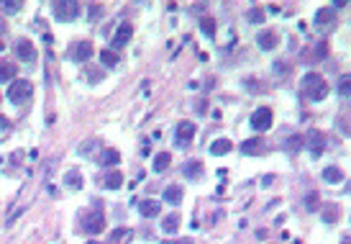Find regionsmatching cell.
<instances>
[{
    "mask_svg": "<svg viewBox=\"0 0 351 244\" xmlns=\"http://www.w3.org/2000/svg\"><path fill=\"white\" fill-rule=\"evenodd\" d=\"M302 93H305L308 101H323V98L328 95V82L318 72H308L302 77Z\"/></svg>",
    "mask_w": 351,
    "mask_h": 244,
    "instance_id": "6da1fadb",
    "label": "cell"
},
{
    "mask_svg": "<svg viewBox=\"0 0 351 244\" xmlns=\"http://www.w3.org/2000/svg\"><path fill=\"white\" fill-rule=\"evenodd\" d=\"M51 10H54V18L59 24H70V21L80 18V10L82 5L77 0H59V3H51Z\"/></svg>",
    "mask_w": 351,
    "mask_h": 244,
    "instance_id": "7a4b0ae2",
    "label": "cell"
},
{
    "mask_svg": "<svg viewBox=\"0 0 351 244\" xmlns=\"http://www.w3.org/2000/svg\"><path fill=\"white\" fill-rule=\"evenodd\" d=\"M31 95H33V85H31V80H13V82L8 85V90H5V98H8L10 103H16V106L26 103Z\"/></svg>",
    "mask_w": 351,
    "mask_h": 244,
    "instance_id": "3957f363",
    "label": "cell"
},
{
    "mask_svg": "<svg viewBox=\"0 0 351 244\" xmlns=\"http://www.w3.org/2000/svg\"><path fill=\"white\" fill-rule=\"evenodd\" d=\"M82 229H85V234H100V231H105V214H103V208H93V211H87L85 218H82Z\"/></svg>",
    "mask_w": 351,
    "mask_h": 244,
    "instance_id": "277c9868",
    "label": "cell"
},
{
    "mask_svg": "<svg viewBox=\"0 0 351 244\" xmlns=\"http://www.w3.org/2000/svg\"><path fill=\"white\" fill-rule=\"evenodd\" d=\"M305 147H308V152L313 154V157H321V154L326 152V134L321 129H310L308 136H305Z\"/></svg>",
    "mask_w": 351,
    "mask_h": 244,
    "instance_id": "5b68a950",
    "label": "cell"
},
{
    "mask_svg": "<svg viewBox=\"0 0 351 244\" xmlns=\"http://www.w3.org/2000/svg\"><path fill=\"white\" fill-rule=\"evenodd\" d=\"M272 121H275L272 108L262 106V108H256L254 116H251V129H254V131H269V129H272Z\"/></svg>",
    "mask_w": 351,
    "mask_h": 244,
    "instance_id": "8992f818",
    "label": "cell"
},
{
    "mask_svg": "<svg viewBox=\"0 0 351 244\" xmlns=\"http://www.w3.org/2000/svg\"><path fill=\"white\" fill-rule=\"evenodd\" d=\"M131 36H133V26H131V24H121L118 31H116V34H113V39H110V52L123 49V47L131 41Z\"/></svg>",
    "mask_w": 351,
    "mask_h": 244,
    "instance_id": "52a82bcc",
    "label": "cell"
},
{
    "mask_svg": "<svg viewBox=\"0 0 351 244\" xmlns=\"http://www.w3.org/2000/svg\"><path fill=\"white\" fill-rule=\"evenodd\" d=\"M195 124L192 121H182V124L177 126V134H175V141H177V147H187V144L195 139Z\"/></svg>",
    "mask_w": 351,
    "mask_h": 244,
    "instance_id": "ba28073f",
    "label": "cell"
},
{
    "mask_svg": "<svg viewBox=\"0 0 351 244\" xmlns=\"http://www.w3.org/2000/svg\"><path fill=\"white\" fill-rule=\"evenodd\" d=\"M16 52H18V59H24V62H33V59H36V47H33L31 39H21L16 44Z\"/></svg>",
    "mask_w": 351,
    "mask_h": 244,
    "instance_id": "9c48e42d",
    "label": "cell"
},
{
    "mask_svg": "<svg viewBox=\"0 0 351 244\" xmlns=\"http://www.w3.org/2000/svg\"><path fill=\"white\" fill-rule=\"evenodd\" d=\"M241 154H246V157H259V154H264V141L256 139V136L241 141Z\"/></svg>",
    "mask_w": 351,
    "mask_h": 244,
    "instance_id": "30bf717a",
    "label": "cell"
},
{
    "mask_svg": "<svg viewBox=\"0 0 351 244\" xmlns=\"http://www.w3.org/2000/svg\"><path fill=\"white\" fill-rule=\"evenodd\" d=\"M93 57V44L90 41H77L72 47V62H87Z\"/></svg>",
    "mask_w": 351,
    "mask_h": 244,
    "instance_id": "8fae6325",
    "label": "cell"
},
{
    "mask_svg": "<svg viewBox=\"0 0 351 244\" xmlns=\"http://www.w3.org/2000/svg\"><path fill=\"white\" fill-rule=\"evenodd\" d=\"M338 218H341V206L333 203V201H328L323 206V224L333 226V224H338Z\"/></svg>",
    "mask_w": 351,
    "mask_h": 244,
    "instance_id": "7c38bea8",
    "label": "cell"
},
{
    "mask_svg": "<svg viewBox=\"0 0 351 244\" xmlns=\"http://www.w3.org/2000/svg\"><path fill=\"white\" fill-rule=\"evenodd\" d=\"M256 44H259V49L272 52V49H277V47H279V39H277L275 31H262V34L256 36Z\"/></svg>",
    "mask_w": 351,
    "mask_h": 244,
    "instance_id": "4fadbf2b",
    "label": "cell"
},
{
    "mask_svg": "<svg viewBox=\"0 0 351 244\" xmlns=\"http://www.w3.org/2000/svg\"><path fill=\"white\" fill-rule=\"evenodd\" d=\"M159 211H162V203L159 201H154V198H146V201L139 203V214L144 218H154V216H159Z\"/></svg>",
    "mask_w": 351,
    "mask_h": 244,
    "instance_id": "5bb4252c",
    "label": "cell"
},
{
    "mask_svg": "<svg viewBox=\"0 0 351 244\" xmlns=\"http://www.w3.org/2000/svg\"><path fill=\"white\" fill-rule=\"evenodd\" d=\"M16 75H18V64L16 62L0 59V82H13Z\"/></svg>",
    "mask_w": 351,
    "mask_h": 244,
    "instance_id": "9a60e30c",
    "label": "cell"
},
{
    "mask_svg": "<svg viewBox=\"0 0 351 244\" xmlns=\"http://www.w3.org/2000/svg\"><path fill=\"white\" fill-rule=\"evenodd\" d=\"M182 195H185V190H182V185H167V188H164V193H162V198H164V203H172V206H177V203H182Z\"/></svg>",
    "mask_w": 351,
    "mask_h": 244,
    "instance_id": "2e32d148",
    "label": "cell"
},
{
    "mask_svg": "<svg viewBox=\"0 0 351 244\" xmlns=\"http://www.w3.org/2000/svg\"><path fill=\"white\" fill-rule=\"evenodd\" d=\"M118 162H121V152L118 149H103V154L98 157L100 167H116Z\"/></svg>",
    "mask_w": 351,
    "mask_h": 244,
    "instance_id": "e0dca14e",
    "label": "cell"
},
{
    "mask_svg": "<svg viewBox=\"0 0 351 244\" xmlns=\"http://www.w3.org/2000/svg\"><path fill=\"white\" fill-rule=\"evenodd\" d=\"M182 175L187 177V180H198V177L202 175V162L200 160H187L185 167H182Z\"/></svg>",
    "mask_w": 351,
    "mask_h": 244,
    "instance_id": "ac0fdd59",
    "label": "cell"
},
{
    "mask_svg": "<svg viewBox=\"0 0 351 244\" xmlns=\"http://www.w3.org/2000/svg\"><path fill=\"white\" fill-rule=\"evenodd\" d=\"M133 239V231L131 229H126V226H121V229H116L110 234V239H108V244H128Z\"/></svg>",
    "mask_w": 351,
    "mask_h": 244,
    "instance_id": "d6986e66",
    "label": "cell"
},
{
    "mask_svg": "<svg viewBox=\"0 0 351 244\" xmlns=\"http://www.w3.org/2000/svg\"><path fill=\"white\" fill-rule=\"evenodd\" d=\"M323 180L331 183V185L344 183V172H341V167H336V164H328V167L323 170Z\"/></svg>",
    "mask_w": 351,
    "mask_h": 244,
    "instance_id": "ffe728a7",
    "label": "cell"
},
{
    "mask_svg": "<svg viewBox=\"0 0 351 244\" xmlns=\"http://www.w3.org/2000/svg\"><path fill=\"white\" fill-rule=\"evenodd\" d=\"M82 183H85V180H82V172L77 170V167L70 170V172H64V185H67V188H72V190H80Z\"/></svg>",
    "mask_w": 351,
    "mask_h": 244,
    "instance_id": "44dd1931",
    "label": "cell"
},
{
    "mask_svg": "<svg viewBox=\"0 0 351 244\" xmlns=\"http://www.w3.org/2000/svg\"><path fill=\"white\" fill-rule=\"evenodd\" d=\"M233 149V141L231 139H216V141H213L210 144V154H216V157H221V154H228Z\"/></svg>",
    "mask_w": 351,
    "mask_h": 244,
    "instance_id": "7402d4cb",
    "label": "cell"
},
{
    "mask_svg": "<svg viewBox=\"0 0 351 244\" xmlns=\"http://www.w3.org/2000/svg\"><path fill=\"white\" fill-rule=\"evenodd\" d=\"M121 185H123V175H121L118 170L103 175V188H108V190H118Z\"/></svg>",
    "mask_w": 351,
    "mask_h": 244,
    "instance_id": "603a6c76",
    "label": "cell"
},
{
    "mask_svg": "<svg viewBox=\"0 0 351 244\" xmlns=\"http://www.w3.org/2000/svg\"><path fill=\"white\" fill-rule=\"evenodd\" d=\"M200 31H202L208 39H216V31H218L216 18H213V16H202V18H200Z\"/></svg>",
    "mask_w": 351,
    "mask_h": 244,
    "instance_id": "cb8c5ba5",
    "label": "cell"
},
{
    "mask_svg": "<svg viewBox=\"0 0 351 244\" xmlns=\"http://www.w3.org/2000/svg\"><path fill=\"white\" fill-rule=\"evenodd\" d=\"M169 162H172V154H169V152H159L154 157V172H164L169 167Z\"/></svg>",
    "mask_w": 351,
    "mask_h": 244,
    "instance_id": "d4e9b609",
    "label": "cell"
},
{
    "mask_svg": "<svg viewBox=\"0 0 351 244\" xmlns=\"http://www.w3.org/2000/svg\"><path fill=\"white\" fill-rule=\"evenodd\" d=\"M162 229L167 231V234H175V231L179 229V216H177V214H169V216L162 221Z\"/></svg>",
    "mask_w": 351,
    "mask_h": 244,
    "instance_id": "484cf974",
    "label": "cell"
},
{
    "mask_svg": "<svg viewBox=\"0 0 351 244\" xmlns=\"http://www.w3.org/2000/svg\"><path fill=\"white\" fill-rule=\"evenodd\" d=\"M118 54L116 52H110V49H103V52H100V62H103V67H116V64H118Z\"/></svg>",
    "mask_w": 351,
    "mask_h": 244,
    "instance_id": "4316f807",
    "label": "cell"
},
{
    "mask_svg": "<svg viewBox=\"0 0 351 244\" xmlns=\"http://www.w3.org/2000/svg\"><path fill=\"white\" fill-rule=\"evenodd\" d=\"M315 24L323 26V24H333V8H323L318 10V16H315Z\"/></svg>",
    "mask_w": 351,
    "mask_h": 244,
    "instance_id": "83f0119b",
    "label": "cell"
},
{
    "mask_svg": "<svg viewBox=\"0 0 351 244\" xmlns=\"http://www.w3.org/2000/svg\"><path fill=\"white\" fill-rule=\"evenodd\" d=\"M338 95H341V98H349V95H351V75H346V77H341V80H338Z\"/></svg>",
    "mask_w": 351,
    "mask_h": 244,
    "instance_id": "f1b7e54d",
    "label": "cell"
},
{
    "mask_svg": "<svg viewBox=\"0 0 351 244\" xmlns=\"http://www.w3.org/2000/svg\"><path fill=\"white\" fill-rule=\"evenodd\" d=\"M318 206H321V195L318 193H308V195H305V208H308V211H318Z\"/></svg>",
    "mask_w": 351,
    "mask_h": 244,
    "instance_id": "f546056e",
    "label": "cell"
},
{
    "mask_svg": "<svg viewBox=\"0 0 351 244\" xmlns=\"http://www.w3.org/2000/svg\"><path fill=\"white\" fill-rule=\"evenodd\" d=\"M249 21H251V24H262V21H264V10L259 8V5H251V10H249Z\"/></svg>",
    "mask_w": 351,
    "mask_h": 244,
    "instance_id": "4dcf8cb0",
    "label": "cell"
},
{
    "mask_svg": "<svg viewBox=\"0 0 351 244\" xmlns=\"http://www.w3.org/2000/svg\"><path fill=\"white\" fill-rule=\"evenodd\" d=\"M21 8H24V3H21V0H5V3H3L5 13H18Z\"/></svg>",
    "mask_w": 351,
    "mask_h": 244,
    "instance_id": "1f68e13d",
    "label": "cell"
},
{
    "mask_svg": "<svg viewBox=\"0 0 351 244\" xmlns=\"http://www.w3.org/2000/svg\"><path fill=\"white\" fill-rule=\"evenodd\" d=\"M300 147H305V139H302V136H298V134H295V136H290L287 149H290V152H298Z\"/></svg>",
    "mask_w": 351,
    "mask_h": 244,
    "instance_id": "d6a6232c",
    "label": "cell"
},
{
    "mask_svg": "<svg viewBox=\"0 0 351 244\" xmlns=\"http://www.w3.org/2000/svg\"><path fill=\"white\" fill-rule=\"evenodd\" d=\"M98 144H100L98 139H90L87 144H80V149H77V152H80V154H93V149L98 147Z\"/></svg>",
    "mask_w": 351,
    "mask_h": 244,
    "instance_id": "836d02e7",
    "label": "cell"
},
{
    "mask_svg": "<svg viewBox=\"0 0 351 244\" xmlns=\"http://www.w3.org/2000/svg\"><path fill=\"white\" fill-rule=\"evenodd\" d=\"M326 54H328V44H326V41H321V44H318V49H315V62L323 59Z\"/></svg>",
    "mask_w": 351,
    "mask_h": 244,
    "instance_id": "e575fe53",
    "label": "cell"
},
{
    "mask_svg": "<svg viewBox=\"0 0 351 244\" xmlns=\"http://www.w3.org/2000/svg\"><path fill=\"white\" fill-rule=\"evenodd\" d=\"M87 10H90V21H98V18H100V10H103V8H100L98 3H93Z\"/></svg>",
    "mask_w": 351,
    "mask_h": 244,
    "instance_id": "d590c367",
    "label": "cell"
},
{
    "mask_svg": "<svg viewBox=\"0 0 351 244\" xmlns=\"http://www.w3.org/2000/svg\"><path fill=\"white\" fill-rule=\"evenodd\" d=\"M87 75H90V82H100V80H103V72H100V70H87Z\"/></svg>",
    "mask_w": 351,
    "mask_h": 244,
    "instance_id": "8d00e7d4",
    "label": "cell"
},
{
    "mask_svg": "<svg viewBox=\"0 0 351 244\" xmlns=\"http://www.w3.org/2000/svg\"><path fill=\"white\" fill-rule=\"evenodd\" d=\"M244 82H246V87H249V90H251V93H256V90H259V85L254 82V77H246Z\"/></svg>",
    "mask_w": 351,
    "mask_h": 244,
    "instance_id": "74e56055",
    "label": "cell"
},
{
    "mask_svg": "<svg viewBox=\"0 0 351 244\" xmlns=\"http://www.w3.org/2000/svg\"><path fill=\"white\" fill-rule=\"evenodd\" d=\"M10 129V121L3 116V113H0V131H8Z\"/></svg>",
    "mask_w": 351,
    "mask_h": 244,
    "instance_id": "f35d334b",
    "label": "cell"
},
{
    "mask_svg": "<svg viewBox=\"0 0 351 244\" xmlns=\"http://www.w3.org/2000/svg\"><path fill=\"white\" fill-rule=\"evenodd\" d=\"M162 244H192V239H167Z\"/></svg>",
    "mask_w": 351,
    "mask_h": 244,
    "instance_id": "ab89813d",
    "label": "cell"
},
{
    "mask_svg": "<svg viewBox=\"0 0 351 244\" xmlns=\"http://www.w3.org/2000/svg\"><path fill=\"white\" fill-rule=\"evenodd\" d=\"M272 180H275V175H267L264 180H262V185H264V188H269V185H272Z\"/></svg>",
    "mask_w": 351,
    "mask_h": 244,
    "instance_id": "60d3db41",
    "label": "cell"
},
{
    "mask_svg": "<svg viewBox=\"0 0 351 244\" xmlns=\"http://www.w3.org/2000/svg\"><path fill=\"white\" fill-rule=\"evenodd\" d=\"M198 110H200V113H205V110H208V103H205V101L198 103Z\"/></svg>",
    "mask_w": 351,
    "mask_h": 244,
    "instance_id": "b9f144b4",
    "label": "cell"
},
{
    "mask_svg": "<svg viewBox=\"0 0 351 244\" xmlns=\"http://www.w3.org/2000/svg\"><path fill=\"white\" fill-rule=\"evenodd\" d=\"M87 244H100V242H95V239H93V242H87Z\"/></svg>",
    "mask_w": 351,
    "mask_h": 244,
    "instance_id": "7bdbcfd3",
    "label": "cell"
},
{
    "mask_svg": "<svg viewBox=\"0 0 351 244\" xmlns=\"http://www.w3.org/2000/svg\"><path fill=\"white\" fill-rule=\"evenodd\" d=\"M341 244H351V242H349V239H344V242H341Z\"/></svg>",
    "mask_w": 351,
    "mask_h": 244,
    "instance_id": "ee69618b",
    "label": "cell"
},
{
    "mask_svg": "<svg viewBox=\"0 0 351 244\" xmlns=\"http://www.w3.org/2000/svg\"><path fill=\"white\" fill-rule=\"evenodd\" d=\"M0 49H3V41H0Z\"/></svg>",
    "mask_w": 351,
    "mask_h": 244,
    "instance_id": "f6af8a7d",
    "label": "cell"
},
{
    "mask_svg": "<svg viewBox=\"0 0 351 244\" xmlns=\"http://www.w3.org/2000/svg\"><path fill=\"white\" fill-rule=\"evenodd\" d=\"M0 101H3V95H0Z\"/></svg>",
    "mask_w": 351,
    "mask_h": 244,
    "instance_id": "bcb514c9",
    "label": "cell"
},
{
    "mask_svg": "<svg viewBox=\"0 0 351 244\" xmlns=\"http://www.w3.org/2000/svg\"><path fill=\"white\" fill-rule=\"evenodd\" d=\"M349 188H351V185H349Z\"/></svg>",
    "mask_w": 351,
    "mask_h": 244,
    "instance_id": "7dc6e473",
    "label": "cell"
}]
</instances>
